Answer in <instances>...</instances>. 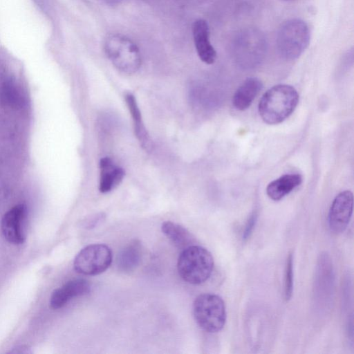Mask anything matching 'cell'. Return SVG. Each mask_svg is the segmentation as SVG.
Segmentation results:
<instances>
[{
	"instance_id": "21",
	"label": "cell",
	"mask_w": 354,
	"mask_h": 354,
	"mask_svg": "<svg viewBox=\"0 0 354 354\" xmlns=\"http://www.w3.org/2000/svg\"><path fill=\"white\" fill-rule=\"evenodd\" d=\"M258 218V214L257 212H252L248 217L245 227L243 232L242 239L243 241H246L252 235L253 230L255 227Z\"/></svg>"
},
{
	"instance_id": "14",
	"label": "cell",
	"mask_w": 354,
	"mask_h": 354,
	"mask_svg": "<svg viewBox=\"0 0 354 354\" xmlns=\"http://www.w3.org/2000/svg\"><path fill=\"white\" fill-rule=\"evenodd\" d=\"M100 178L99 189L106 193L116 187L123 180L124 170L115 165L109 157L102 158L100 161Z\"/></svg>"
},
{
	"instance_id": "3",
	"label": "cell",
	"mask_w": 354,
	"mask_h": 354,
	"mask_svg": "<svg viewBox=\"0 0 354 354\" xmlns=\"http://www.w3.org/2000/svg\"><path fill=\"white\" fill-rule=\"evenodd\" d=\"M214 264L213 257L206 248L192 245L183 250L178 259L177 268L184 281L198 285L209 278Z\"/></svg>"
},
{
	"instance_id": "22",
	"label": "cell",
	"mask_w": 354,
	"mask_h": 354,
	"mask_svg": "<svg viewBox=\"0 0 354 354\" xmlns=\"http://www.w3.org/2000/svg\"><path fill=\"white\" fill-rule=\"evenodd\" d=\"M282 1H294V0H282Z\"/></svg>"
},
{
	"instance_id": "7",
	"label": "cell",
	"mask_w": 354,
	"mask_h": 354,
	"mask_svg": "<svg viewBox=\"0 0 354 354\" xmlns=\"http://www.w3.org/2000/svg\"><path fill=\"white\" fill-rule=\"evenodd\" d=\"M112 262V252L104 244L84 248L74 259V269L84 275H97L104 272Z\"/></svg>"
},
{
	"instance_id": "20",
	"label": "cell",
	"mask_w": 354,
	"mask_h": 354,
	"mask_svg": "<svg viewBox=\"0 0 354 354\" xmlns=\"http://www.w3.org/2000/svg\"><path fill=\"white\" fill-rule=\"evenodd\" d=\"M1 98L7 106L17 108L22 104V97L19 90L11 84H6L1 90Z\"/></svg>"
},
{
	"instance_id": "16",
	"label": "cell",
	"mask_w": 354,
	"mask_h": 354,
	"mask_svg": "<svg viewBox=\"0 0 354 354\" xmlns=\"http://www.w3.org/2000/svg\"><path fill=\"white\" fill-rule=\"evenodd\" d=\"M301 183L302 177L299 174H284L268 185L266 194L270 199L277 201L292 192Z\"/></svg>"
},
{
	"instance_id": "17",
	"label": "cell",
	"mask_w": 354,
	"mask_h": 354,
	"mask_svg": "<svg viewBox=\"0 0 354 354\" xmlns=\"http://www.w3.org/2000/svg\"><path fill=\"white\" fill-rule=\"evenodd\" d=\"M142 259V248L139 242L135 241L118 253L116 263L118 268L123 272H131L140 263Z\"/></svg>"
},
{
	"instance_id": "13",
	"label": "cell",
	"mask_w": 354,
	"mask_h": 354,
	"mask_svg": "<svg viewBox=\"0 0 354 354\" xmlns=\"http://www.w3.org/2000/svg\"><path fill=\"white\" fill-rule=\"evenodd\" d=\"M263 88L257 77H248L237 88L232 97L234 107L239 111L248 109Z\"/></svg>"
},
{
	"instance_id": "1",
	"label": "cell",
	"mask_w": 354,
	"mask_h": 354,
	"mask_svg": "<svg viewBox=\"0 0 354 354\" xmlns=\"http://www.w3.org/2000/svg\"><path fill=\"white\" fill-rule=\"evenodd\" d=\"M299 102L297 90L288 84H277L269 88L261 97L259 113L264 122L277 124L288 118Z\"/></svg>"
},
{
	"instance_id": "6",
	"label": "cell",
	"mask_w": 354,
	"mask_h": 354,
	"mask_svg": "<svg viewBox=\"0 0 354 354\" xmlns=\"http://www.w3.org/2000/svg\"><path fill=\"white\" fill-rule=\"evenodd\" d=\"M193 315L197 324L203 330L218 333L223 329L226 322L225 303L217 295L201 294L194 301Z\"/></svg>"
},
{
	"instance_id": "2",
	"label": "cell",
	"mask_w": 354,
	"mask_h": 354,
	"mask_svg": "<svg viewBox=\"0 0 354 354\" xmlns=\"http://www.w3.org/2000/svg\"><path fill=\"white\" fill-rule=\"evenodd\" d=\"M268 50L265 34L257 28H246L239 31L231 44L235 61L243 67L250 68L264 59Z\"/></svg>"
},
{
	"instance_id": "15",
	"label": "cell",
	"mask_w": 354,
	"mask_h": 354,
	"mask_svg": "<svg viewBox=\"0 0 354 354\" xmlns=\"http://www.w3.org/2000/svg\"><path fill=\"white\" fill-rule=\"evenodd\" d=\"M125 101L133 122L135 135L140 146L146 151L150 152L153 149L152 140L142 121L136 99L133 94L127 93L125 95Z\"/></svg>"
},
{
	"instance_id": "12",
	"label": "cell",
	"mask_w": 354,
	"mask_h": 354,
	"mask_svg": "<svg viewBox=\"0 0 354 354\" xmlns=\"http://www.w3.org/2000/svg\"><path fill=\"white\" fill-rule=\"evenodd\" d=\"M333 288L334 272L331 261L326 254H321L315 276V296L327 301V299L331 297Z\"/></svg>"
},
{
	"instance_id": "19",
	"label": "cell",
	"mask_w": 354,
	"mask_h": 354,
	"mask_svg": "<svg viewBox=\"0 0 354 354\" xmlns=\"http://www.w3.org/2000/svg\"><path fill=\"white\" fill-rule=\"evenodd\" d=\"M294 286V256L290 252L286 259L284 274V298L289 301L292 297Z\"/></svg>"
},
{
	"instance_id": "11",
	"label": "cell",
	"mask_w": 354,
	"mask_h": 354,
	"mask_svg": "<svg viewBox=\"0 0 354 354\" xmlns=\"http://www.w3.org/2000/svg\"><path fill=\"white\" fill-rule=\"evenodd\" d=\"M90 284L83 279L67 281L53 291L50 299V308L57 310L64 306L71 299L90 292Z\"/></svg>"
},
{
	"instance_id": "8",
	"label": "cell",
	"mask_w": 354,
	"mask_h": 354,
	"mask_svg": "<svg viewBox=\"0 0 354 354\" xmlns=\"http://www.w3.org/2000/svg\"><path fill=\"white\" fill-rule=\"evenodd\" d=\"M28 210L24 204H18L9 209L1 220V231L10 243L19 245L26 240Z\"/></svg>"
},
{
	"instance_id": "5",
	"label": "cell",
	"mask_w": 354,
	"mask_h": 354,
	"mask_svg": "<svg viewBox=\"0 0 354 354\" xmlns=\"http://www.w3.org/2000/svg\"><path fill=\"white\" fill-rule=\"evenodd\" d=\"M104 48L107 57L120 71L131 75L140 68V50L129 38L118 34L109 35L105 39Z\"/></svg>"
},
{
	"instance_id": "9",
	"label": "cell",
	"mask_w": 354,
	"mask_h": 354,
	"mask_svg": "<svg viewBox=\"0 0 354 354\" xmlns=\"http://www.w3.org/2000/svg\"><path fill=\"white\" fill-rule=\"evenodd\" d=\"M353 195L349 190L337 194L334 198L328 213V225L336 234L343 232L347 227L353 214Z\"/></svg>"
},
{
	"instance_id": "4",
	"label": "cell",
	"mask_w": 354,
	"mask_h": 354,
	"mask_svg": "<svg viewBox=\"0 0 354 354\" xmlns=\"http://www.w3.org/2000/svg\"><path fill=\"white\" fill-rule=\"evenodd\" d=\"M310 38L308 24L299 19H291L281 25L276 39L279 54L286 60L298 58L306 49Z\"/></svg>"
},
{
	"instance_id": "10",
	"label": "cell",
	"mask_w": 354,
	"mask_h": 354,
	"mask_svg": "<svg viewBox=\"0 0 354 354\" xmlns=\"http://www.w3.org/2000/svg\"><path fill=\"white\" fill-rule=\"evenodd\" d=\"M192 33L195 48L201 60L207 64H213L216 58V52L210 42L207 22L202 19L196 20L192 26Z\"/></svg>"
},
{
	"instance_id": "18",
	"label": "cell",
	"mask_w": 354,
	"mask_h": 354,
	"mask_svg": "<svg viewBox=\"0 0 354 354\" xmlns=\"http://www.w3.org/2000/svg\"><path fill=\"white\" fill-rule=\"evenodd\" d=\"M165 235L179 249H185L192 245L194 239L191 233L184 227L173 223L165 221L161 227Z\"/></svg>"
}]
</instances>
